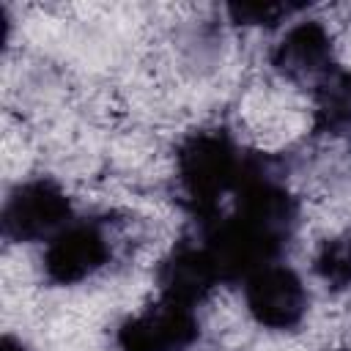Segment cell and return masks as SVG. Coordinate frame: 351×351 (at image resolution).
<instances>
[{"instance_id":"8","label":"cell","mask_w":351,"mask_h":351,"mask_svg":"<svg viewBox=\"0 0 351 351\" xmlns=\"http://www.w3.org/2000/svg\"><path fill=\"white\" fill-rule=\"evenodd\" d=\"M315 115L321 129L351 132V71L332 69L315 85Z\"/></svg>"},{"instance_id":"10","label":"cell","mask_w":351,"mask_h":351,"mask_svg":"<svg viewBox=\"0 0 351 351\" xmlns=\"http://www.w3.org/2000/svg\"><path fill=\"white\" fill-rule=\"evenodd\" d=\"M233 22L239 25H250V27H271L280 25L282 19H288L296 5L288 3H236L228 8Z\"/></svg>"},{"instance_id":"3","label":"cell","mask_w":351,"mask_h":351,"mask_svg":"<svg viewBox=\"0 0 351 351\" xmlns=\"http://www.w3.org/2000/svg\"><path fill=\"white\" fill-rule=\"evenodd\" d=\"M244 304L266 329H293L307 313V288L285 263H269L244 280Z\"/></svg>"},{"instance_id":"2","label":"cell","mask_w":351,"mask_h":351,"mask_svg":"<svg viewBox=\"0 0 351 351\" xmlns=\"http://www.w3.org/2000/svg\"><path fill=\"white\" fill-rule=\"evenodd\" d=\"M69 195L49 178L16 184L3 206V230L11 241H49L71 219Z\"/></svg>"},{"instance_id":"7","label":"cell","mask_w":351,"mask_h":351,"mask_svg":"<svg viewBox=\"0 0 351 351\" xmlns=\"http://www.w3.org/2000/svg\"><path fill=\"white\" fill-rule=\"evenodd\" d=\"M219 282H222L219 271L203 244H181L159 266L162 299H170L186 307H195L197 302H203Z\"/></svg>"},{"instance_id":"6","label":"cell","mask_w":351,"mask_h":351,"mask_svg":"<svg viewBox=\"0 0 351 351\" xmlns=\"http://www.w3.org/2000/svg\"><path fill=\"white\" fill-rule=\"evenodd\" d=\"M271 66L288 80H321L332 71V36L315 22L304 19L291 25L271 49Z\"/></svg>"},{"instance_id":"5","label":"cell","mask_w":351,"mask_h":351,"mask_svg":"<svg viewBox=\"0 0 351 351\" xmlns=\"http://www.w3.org/2000/svg\"><path fill=\"white\" fill-rule=\"evenodd\" d=\"M110 261V239L93 222H69L47 241L44 274L58 285H74Z\"/></svg>"},{"instance_id":"9","label":"cell","mask_w":351,"mask_h":351,"mask_svg":"<svg viewBox=\"0 0 351 351\" xmlns=\"http://www.w3.org/2000/svg\"><path fill=\"white\" fill-rule=\"evenodd\" d=\"M315 271L326 285H351V239H332L315 255Z\"/></svg>"},{"instance_id":"11","label":"cell","mask_w":351,"mask_h":351,"mask_svg":"<svg viewBox=\"0 0 351 351\" xmlns=\"http://www.w3.org/2000/svg\"><path fill=\"white\" fill-rule=\"evenodd\" d=\"M0 351H27V348L22 346V340H16V337L5 335V337H3V348H0Z\"/></svg>"},{"instance_id":"1","label":"cell","mask_w":351,"mask_h":351,"mask_svg":"<svg viewBox=\"0 0 351 351\" xmlns=\"http://www.w3.org/2000/svg\"><path fill=\"white\" fill-rule=\"evenodd\" d=\"M178 181L197 214L211 217L217 203L247 176L239 148L225 132H195L178 148Z\"/></svg>"},{"instance_id":"4","label":"cell","mask_w":351,"mask_h":351,"mask_svg":"<svg viewBox=\"0 0 351 351\" xmlns=\"http://www.w3.org/2000/svg\"><path fill=\"white\" fill-rule=\"evenodd\" d=\"M197 340L192 307L159 299L143 313L126 318L118 329L121 351H184Z\"/></svg>"}]
</instances>
